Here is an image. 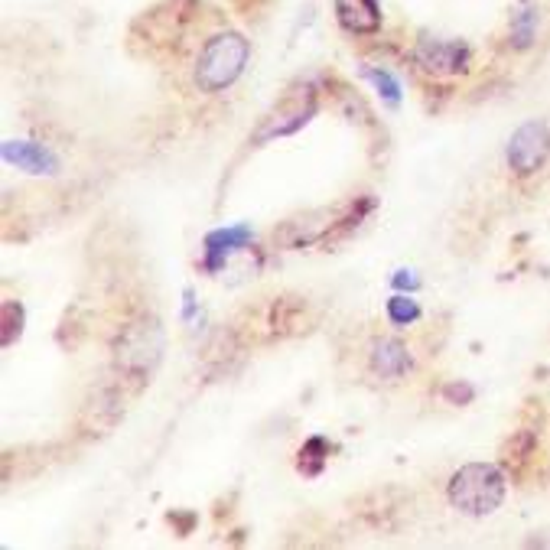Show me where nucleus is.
Here are the masks:
<instances>
[{"instance_id":"obj_1","label":"nucleus","mask_w":550,"mask_h":550,"mask_svg":"<svg viewBox=\"0 0 550 550\" xmlns=\"http://www.w3.org/2000/svg\"><path fill=\"white\" fill-rule=\"evenodd\" d=\"M248 56H251V46L241 33L222 30V33L209 36L199 49L196 69H193L196 88L199 92L215 95V92H222V88L235 85L238 75L248 66Z\"/></svg>"},{"instance_id":"obj_2","label":"nucleus","mask_w":550,"mask_h":550,"mask_svg":"<svg viewBox=\"0 0 550 550\" xmlns=\"http://www.w3.org/2000/svg\"><path fill=\"white\" fill-rule=\"evenodd\" d=\"M446 495H450V505L456 511H463V515H472V518L492 515L505 498V476L498 466L469 463L450 479Z\"/></svg>"},{"instance_id":"obj_3","label":"nucleus","mask_w":550,"mask_h":550,"mask_svg":"<svg viewBox=\"0 0 550 550\" xmlns=\"http://www.w3.org/2000/svg\"><path fill=\"white\" fill-rule=\"evenodd\" d=\"M163 352V329L157 319H137L118 339V365H124L131 375H150Z\"/></svg>"},{"instance_id":"obj_4","label":"nucleus","mask_w":550,"mask_h":550,"mask_svg":"<svg viewBox=\"0 0 550 550\" xmlns=\"http://www.w3.org/2000/svg\"><path fill=\"white\" fill-rule=\"evenodd\" d=\"M550 153V131L541 121H528L524 127H518L515 137L508 144V163L518 176L534 173L537 166L547 160Z\"/></svg>"},{"instance_id":"obj_5","label":"nucleus","mask_w":550,"mask_h":550,"mask_svg":"<svg viewBox=\"0 0 550 550\" xmlns=\"http://www.w3.org/2000/svg\"><path fill=\"white\" fill-rule=\"evenodd\" d=\"M414 59L417 66L424 69L427 75H456V72H466L469 66V49L463 43H443V40H420L414 49Z\"/></svg>"},{"instance_id":"obj_6","label":"nucleus","mask_w":550,"mask_h":550,"mask_svg":"<svg viewBox=\"0 0 550 550\" xmlns=\"http://www.w3.org/2000/svg\"><path fill=\"white\" fill-rule=\"evenodd\" d=\"M316 111V101L313 92H303V95H287L284 101L277 105V111L261 124V131L254 134V140H267V137H284L300 131V127L310 121V114Z\"/></svg>"},{"instance_id":"obj_7","label":"nucleus","mask_w":550,"mask_h":550,"mask_svg":"<svg viewBox=\"0 0 550 550\" xmlns=\"http://www.w3.org/2000/svg\"><path fill=\"white\" fill-rule=\"evenodd\" d=\"M4 160L10 166H17L23 173H33V176H53L59 170V160L56 153L43 147V144H30V140H7L4 144Z\"/></svg>"},{"instance_id":"obj_8","label":"nucleus","mask_w":550,"mask_h":550,"mask_svg":"<svg viewBox=\"0 0 550 550\" xmlns=\"http://www.w3.org/2000/svg\"><path fill=\"white\" fill-rule=\"evenodd\" d=\"M336 4V20L349 33H375L381 27V10L378 0H332Z\"/></svg>"},{"instance_id":"obj_9","label":"nucleus","mask_w":550,"mask_h":550,"mask_svg":"<svg viewBox=\"0 0 550 550\" xmlns=\"http://www.w3.org/2000/svg\"><path fill=\"white\" fill-rule=\"evenodd\" d=\"M248 241H251V228L248 225L215 228V232L206 235V267H209V271H219L228 254L248 248Z\"/></svg>"},{"instance_id":"obj_10","label":"nucleus","mask_w":550,"mask_h":550,"mask_svg":"<svg viewBox=\"0 0 550 550\" xmlns=\"http://www.w3.org/2000/svg\"><path fill=\"white\" fill-rule=\"evenodd\" d=\"M372 368H375V375L394 381L411 368V355H407V349L398 339H375L372 342Z\"/></svg>"},{"instance_id":"obj_11","label":"nucleus","mask_w":550,"mask_h":550,"mask_svg":"<svg viewBox=\"0 0 550 550\" xmlns=\"http://www.w3.org/2000/svg\"><path fill=\"white\" fill-rule=\"evenodd\" d=\"M388 319L394 326H407V323H417L420 319V306H417V300H411V297H391L388 300Z\"/></svg>"},{"instance_id":"obj_12","label":"nucleus","mask_w":550,"mask_h":550,"mask_svg":"<svg viewBox=\"0 0 550 550\" xmlns=\"http://www.w3.org/2000/svg\"><path fill=\"white\" fill-rule=\"evenodd\" d=\"M362 75H365V79L378 88L381 95H385V98L391 101V105H398V101H401V85H398V79H391V75H388L385 69H372V66H365V69H362Z\"/></svg>"},{"instance_id":"obj_13","label":"nucleus","mask_w":550,"mask_h":550,"mask_svg":"<svg viewBox=\"0 0 550 550\" xmlns=\"http://www.w3.org/2000/svg\"><path fill=\"white\" fill-rule=\"evenodd\" d=\"M319 453H326V440H310L300 450V469L306 472V476H316L319 469H323V463H326V456H319Z\"/></svg>"},{"instance_id":"obj_14","label":"nucleus","mask_w":550,"mask_h":550,"mask_svg":"<svg viewBox=\"0 0 550 550\" xmlns=\"http://www.w3.org/2000/svg\"><path fill=\"white\" fill-rule=\"evenodd\" d=\"M23 332V306L7 300L4 303V345H14Z\"/></svg>"},{"instance_id":"obj_15","label":"nucleus","mask_w":550,"mask_h":550,"mask_svg":"<svg viewBox=\"0 0 550 550\" xmlns=\"http://www.w3.org/2000/svg\"><path fill=\"white\" fill-rule=\"evenodd\" d=\"M531 36H534V14L531 10H524V14L515 20V40H518V46H528Z\"/></svg>"},{"instance_id":"obj_16","label":"nucleus","mask_w":550,"mask_h":550,"mask_svg":"<svg viewBox=\"0 0 550 550\" xmlns=\"http://www.w3.org/2000/svg\"><path fill=\"white\" fill-rule=\"evenodd\" d=\"M394 287H411V290H417L420 280L411 271H398V274H394Z\"/></svg>"},{"instance_id":"obj_17","label":"nucleus","mask_w":550,"mask_h":550,"mask_svg":"<svg viewBox=\"0 0 550 550\" xmlns=\"http://www.w3.org/2000/svg\"><path fill=\"white\" fill-rule=\"evenodd\" d=\"M446 398H453V401H469V398H472V388H469V385H450V388H446Z\"/></svg>"}]
</instances>
